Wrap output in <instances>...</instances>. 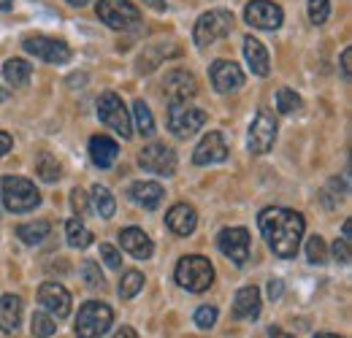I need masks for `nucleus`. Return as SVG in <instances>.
<instances>
[{
    "label": "nucleus",
    "instance_id": "nucleus-1",
    "mask_svg": "<svg viewBox=\"0 0 352 338\" xmlns=\"http://www.w3.org/2000/svg\"><path fill=\"white\" fill-rule=\"evenodd\" d=\"M258 225H261V233H263L268 249L276 257L293 260L298 254L304 230H307V222L298 212H293V209H265L258 216Z\"/></svg>",
    "mask_w": 352,
    "mask_h": 338
},
{
    "label": "nucleus",
    "instance_id": "nucleus-2",
    "mask_svg": "<svg viewBox=\"0 0 352 338\" xmlns=\"http://www.w3.org/2000/svg\"><path fill=\"white\" fill-rule=\"evenodd\" d=\"M0 198L3 206L14 214H28L41 203V192L36 190V184L22 176H6L0 181Z\"/></svg>",
    "mask_w": 352,
    "mask_h": 338
},
{
    "label": "nucleus",
    "instance_id": "nucleus-3",
    "mask_svg": "<svg viewBox=\"0 0 352 338\" xmlns=\"http://www.w3.org/2000/svg\"><path fill=\"white\" fill-rule=\"evenodd\" d=\"M176 282L179 287H184L187 293H206L214 282V268L206 257L201 254H187L176 262V271H174Z\"/></svg>",
    "mask_w": 352,
    "mask_h": 338
},
{
    "label": "nucleus",
    "instance_id": "nucleus-4",
    "mask_svg": "<svg viewBox=\"0 0 352 338\" xmlns=\"http://www.w3.org/2000/svg\"><path fill=\"white\" fill-rule=\"evenodd\" d=\"M98 120L106 127H111L122 141H128L133 135L131 111L125 109V103H122V98L117 92H103L98 98Z\"/></svg>",
    "mask_w": 352,
    "mask_h": 338
},
{
    "label": "nucleus",
    "instance_id": "nucleus-5",
    "mask_svg": "<svg viewBox=\"0 0 352 338\" xmlns=\"http://www.w3.org/2000/svg\"><path fill=\"white\" fill-rule=\"evenodd\" d=\"M111 322H114V311L100 300H89L76 314V336L100 338L111 328Z\"/></svg>",
    "mask_w": 352,
    "mask_h": 338
},
{
    "label": "nucleus",
    "instance_id": "nucleus-6",
    "mask_svg": "<svg viewBox=\"0 0 352 338\" xmlns=\"http://www.w3.org/2000/svg\"><path fill=\"white\" fill-rule=\"evenodd\" d=\"M230 30H233V14L225 11V8H214V11H206V14L195 22L192 38H195L198 46H212L214 41L225 38Z\"/></svg>",
    "mask_w": 352,
    "mask_h": 338
},
{
    "label": "nucleus",
    "instance_id": "nucleus-7",
    "mask_svg": "<svg viewBox=\"0 0 352 338\" xmlns=\"http://www.w3.org/2000/svg\"><path fill=\"white\" fill-rule=\"evenodd\" d=\"M98 19L111 30H131L135 22H141V11L131 0H98Z\"/></svg>",
    "mask_w": 352,
    "mask_h": 338
},
{
    "label": "nucleus",
    "instance_id": "nucleus-8",
    "mask_svg": "<svg viewBox=\"0 0 352 338\" xmlns=\"http://www.w3.org/2000/svg\"><path fill=\"white\" fill-rule=\"evenodd\" d=\"M206 125V111L187 106V100H176L168 109V130L179 138H190L195 135L201 127Z\"/></svg>",
    "mask_w": 352,
    "mask_h": 338
},
{
    "label": "nucleus",
    "instance_id": "nucleus-9",
    "mask_svg": "<svg viewBox=\"0 0 352 338\" xmlns=\"http://www.w3.org/2000/svg\"><path fill=\"white\" fill-rule=\"evenodd\" d=\"M274 141H276V120H274L265 109H261V111L255 114L252 125H250L247 146H250L252 155H265V152H271Z\"/></svg>",
    "mask_w": 352,
    "mask_h": 338
},
{
    "label": "nucleus",
    "instance_id": "nucleus-10",
    "mask_svg": "<svg viewBox=\"0 0 352 338\" xmlns=\"http://www.w3.org/2000/svg\"><path fill=\"white\" fill-rule=\"evenodd\" d=\"M138 166L157 176H174L176 173V152L166 144H149L138 155Z\"/></svg>",
    "mask_w": 352,
    "mask_h": 338
},
{
    "label": "nucleus",
    "instance_id": "nucleus-11",
    "mask_svg": "<svg viewBox=\"0 0 352 338\" xmlns=\"http://www.w3.org/2000/svg\"><path fill=\"white\" fill-rule=\"evenodd\" d=\"M25 52H30L33 57H38V60H46V63H57V65H63V63H68L71 60V49H68V43L60 41V38H49V36H28L25 41Z\"/></svg>",
    "mask_w": 352,
    "mask_h": 338
},
{
    "label": "nucleus",
    "instance_id": "nucleus-12",
    "mask_svg": "<svg viewBox=\"0 0 352 338\" xmlns=\"http://www.w3.org/2000/svg\"><path fill=\"white\" fill-rule=\"evenodd\" d=\"M217 247L228 260H233V265L241 268L250 260V233L244 227H225L217 236Z\"/></svg>",
    "mask_w": 352,
    "mask_h": 338
},
{
    "label": "nucleus",
    "instance_id": "nucleus-13",
    "mask_svg": "<svg viewBox=\"0 0 352 338\" xmlns=\"http://www.w3.org/2000/svg\"><path fill=\"white\" fill-rule=\"evenodd\" d=\"M244 19L250 27H258V30H276L282 22H285V11L271 3V0H252L247 8H244Z\"/></svg>",
    "mask_w": 352,
    "mask_h": 338
},
{
    "label": "nucleus",
    "instance_id": "nucleus-14",
    "mask_svg": "<svg viewBox=\"0 0 352 338\" xmlns=\"http://www.w3.org/2000/svg\"><path fill=\"white\" fill-rule=\"evenodd\" d=\"M38 303L54 319H65L71 314V293L60 282H44L38 290Z\"/></svg>",
    "mask_w": 352,
    "mask_h": 338
},
{
    "label": "nucleus",
    "instance_id": "nucleus-15",
    "mask_svg": "<svg viewBox=\"0 0 352 338\" xmlns=\"http://www.w3.org/2000/svg\"><path fill=\"white\" fill-rule=\"evenodd\" d=\"M228 157V146H225V138L222 133L212 130L201 138V144L195 146L192 152V163L195 166H214V163H222Z\"/></svg>",
    "mask_w": 352,
    "mask_h": 338
},
{
    "label": "nucleus",
    "instance_id": "nucleus-16",
    "mask_svg": "<svg viewBox=\"0 0 352 338\" xmlns=\"http://www.w3.org/2000/svg\"><path fill=\"white\" fill-rule=\"evenodd\" d=\"M212 84L217 92H236L244 87V71L233 60H217L212 63Z\"/></svg>",
    "mask_w": 352,
    "mask_h": 338
},
{
    "label": "nucleus",
    "instance_id": "nucleus-17",
    "mask_svg": "<svg viewBox=\"0 0 352 338\" xmlns=\"http://www.w3.org/2000/svg\"><path fill=\"white\" fill-rule=\"evenodd\" d=\"M163 87H166V95H168L171 103H176V100H187V98H192V95L198 92L195 76H192L190 71H182V68H176V71H171V74H166Z\"/></svg>",
    "mask_w": 352,
    "mask_h": 338
},
{
    "label": "nucleus",
    "instance_id": "nucleus-18",
    "mask_svg": "<svg viewBox=\"0 0 352 338\" xmlns=\"http://www.w3.org/2000/svg\"><path fill=\"white\" fill-rule=\"evenodd\" d=\"M117 155H120V146L114 138H109V135H92L89 138V160L98 168H111L117 163Z\"/></svg>",
    "mask_w": 352,
    "mask_h": 338
},
{
    "label": "nucleus",
    "instance_id": "nucleus-19",
    "mask_svg": "<svg viewBox=\"0 0 352 338\" xmlns=\"http://www.w3.org/2000/svg\"><path fill=\"white\" fill-rule=\"evenodd\" d=\"M163 195L166 192H163V187L157 181H133L131 190H128V198H131L135 206L146 209V212L157 209L160 201H163Z\"/></svg>",
    "mask_w": 352,
    "mask_h": 338
},
{
    "label": "nucleus",
    "instance_id": "nucleus-20",
    "mask_svg": "<svg viewBox=\"0 0 352 338\" xmlns=\"http://www.w3.org/2000/svg\"><path fill=\"white\" fill-rule=\"evenodd\" d=\"M120 244H122V249L128 254H133L135 260H149L152 252H155L152 238H149L144 230H138V227H125V230L120 233Z\"/></svg>",
    "mask_w": 352,
    "mask_h": 338
},
{
    "label": "nucleus",
    "instance_id": "nucleus-21",
    "mask_svg": "<svg viewBox=\"0 0 352 338\" xmlns=\"http://www.w3.org/2000/svg\"><path fill=\"white\" fill-rule=\"evenodd\" d=\"M166 225L176 236H190L198 227V214L190 203H176V206H171V212L166 214Z\"/></svg>",
    "mask_w": 352,
    "mask_h": 338
},
{
    "label": "nucleus",
    "instance_id": "nucleus-22",
    "mask_svg": "<svg viewBox=\"0 0 352 338\" xmlns=\"http://www.w3.org/2000/svg\"><path fill=\"white\" fill-rule=\"evenodd\" d=\"M261 314V290L258 287H241L233 297V317L236 319H255Z\"/></svg>",
    "mask_w": 352,
    "mask_h": 338
},
{
    "label": "nucleus",
    "instance_id": "nucleus-23",
    "mask_svg": "<svg viewBox=\"0 0 352 338\" xmlns=\"http://www.w3.org/2000/svg\"><path fill=\"white\" fill-rule=\"evenodd\" d=\"M244 57H247V65H250V71H252L255 76H268L271 60H268L265 46L258 41V38H252V36L244 38Z\"/></svg>",
    "mask_w": 352,
    "mask_h": 338
},
{
    "label": "nucleus",
    "instance_id": "nucleus-24",
    "mask_svg": "<svg viewBox=\"0 0 352 338\" xmlns=\"http://www.w3.org/2000/svg\"><path fill=\"white\" fill-rule=\"evenodd\" d=\"M22 322V300L16 295L0 297V330L14 333Z\"/></svg>",
    "mask_w": 352,
    "mask_h": 338
},
{
    "label": "nucleus",
    "instance_id": "nucleus-25",
    "mask_svg": "<svg viewBox=\"0 0 352 338\" xmlns=\"http://www.w3.org/2000/svg\"><path fill=\"white\" fill-rule=\"evenodd\" d=\"M3 76H6V82L11 87H25L30 82V76H33V65H30L28 60L11 57V60H6V65H3Z\"/></svg>",
    "mask_w": 352,
    "mask_h": 338
},
{
    "label": "nucleus",
    "instance_id": "nucleus-26",
    "mask_svg": "<svg viewBox=\"0 0 352 338\" xmlns=\"http://www.w3.org/2000/svg\"><path fill=\"white\" fill-rule=\"evenodd\" d=\"M65 238H68V244H71L74 249H87L95 236H92V230H89L87 225L82 222V216H79V219H68V225H65Z\"/></svg>",
    "mask_w": 352,
    "mask_h": 338
},
{
    "label": "nucleus",
    "instance_id": "nucleus-27",
    "mask_svg": "<svg viewBox=\"0 0 352 338\" xmlns=\"http://www.w3.org/2000/svg\"><path fill=\"white\" fill-rule=\"evenodd\" d=\"M92 209L98 212L100 219H109V216H114L117 212V203H114V195L109 192V187H103V184H95L92 187Z\"/></svg>",
    "mask_w": 352,
    "mask_h": 338
},
{
    "label": "nucleus",
    "instance_id": "nucleus-28",
    "mask_svg": "<svg viewBox=\"0 0 352 338\" xmlns=\"http://www.w3.org/2000/svg\"><path fill=\"white\" fill-rule=\"evenodd\" d=\"M49 230H52V225H49L46 219H38V222L19 225V227H16V236H19L28 247H36V244H41L46 236H49Z\"/></svg>",
    "mask_w": 352,
    "mask_h": 338
},
{
    "label": "nucleus",
    "instance_id": "nucleus-29",
    "mask_svg": "<svg viewBox=\"0 0 352 338\" xmlns=\"http://www.w3.org/2000/svg\"><path fill=\"white\" fill-rule=\"evenodd\" d=\"M133 120H135V130L141 133V135H152L155 133V117H152V111H149V106L144 103V100H135L133 103Z\"/></svg>",
    "mask_w": 352,
    "mask_h": 338
},
{
    "label": "nucleus",
    "instance_id": "nucleus-30",
    "mask_svg": "<svg viewBox=\"0 0 352 338\" xmlns=\"http://www.w3.org/2000/svg\"><path fill=\"white\" fill-rule=\"evenodd\" d=\"M54 330H57V319L52 314H46V311H36L33 314V319H30V333H33V338H49L54 336Z\"/></svg>",
    "mask_w": 352,
    "mask_h": 338
},
{
    "label": "nucleus",
    "instance_id": "nucleus-31",
    "mask_svg": "<svg viewBox=\"0 0 352 338\" xmlns=\"http://www.w3.org/2000/svg\"><path fill=\"white\" fill-rule=\"evenodd\" d=\"M301 106H304L301 95H296L290 87H279V92H276V109H279V114H296V111H301Z\"/></svg>",
    "mask_w": 352,
    "mask_h": 338
},
{
    "label": "nucleus",
    "instance_id": "nucleus-32",
    "mask_svg": "<svg viewBox=\"0 0 352 338\" xmlns=\"http://www.w3.org/2000/svg\"><path fill=\"white\" fill-rule=\"evenodd\" d=\"M60 170H63L60 168V163H57L49 152H41V155L36 157V173H38L44 181H49V184H52V181H57V179L63 176Z\"/></svg>",
    "mask_w": 352,
    "mask_h": 338
},
{
    "label": "nucleus",
    "instance_id": "nucleus-33",
    "mask_svg": "<svg viewBox=\"0 0 352 338\" xmlns=\"http://www.w3.org/2000/svg\"><path fill=\"white\" fill-rule=\"evenodd\" d=\"M141 287H144V273L141 271H128V273H122V282H120V297L131 300L141 293Z\"/></svg>",
    "mask_w": 352,
    "mask_h": 338
},
{
    "label": "nucleus",
    "instance_id": "nucleus-34",
    "mask_svg": "<svg viewBox=\"0 0 352 338\" xmlns=\"http://www.w3.org/2000/svg\"><path fill=\"white\" fill-rule=\"evenodd\" d=\"M307 11H309L311 25H325L328 16H331V3H328V0H309Z\"/></svg>",
    "mask_w": 352,
    "mask_h": 338
},
{
    "label": "nucleus",
    "instance_id": "nucleus-35",
    "mask_svg": "<svg viewBox=\"0 0 352 338\" xmlns=\"http://www.w3.org/2000/svg\"><path fill=\"white\" fill-rule=\"evenodd\" d=\"M307 257H309V262H314V265H322V262L328 260V247H325V241H322L320 236H311V238H309Z\"/></svg>",
    "mask_w": 352,
    "mask_h": 338
},
{
    "label": "nucleus",
    "instance_id": "nucleus-36",
    "mask_svg": "<svg viewBox=\"0 0 352 338\" xmlns=\"http://www.w3.org/2000/svg\"><path fill=\"white\" fill-rule=\"evenodd\" d=\"M82 276H85L87 287H103V273H100V265L95 260H85L82 262Z\"/></svg>",
    "mask_w": 352,
    "mask_h": 338
},
{
    "label": "nucleus",
    "instance_id": "nucleus-37",
    "mask_svg": "<svg viewBox=\"0 0 352 338\" xmlns=\"http://www.w3.org/2000/svg\"><path fill=\"white\" fill-rule=\"evenodd\" d=\"M214 322H217V308H214V306H201V308L195 311V325H198L201 330L214 328Z\"/></svg>",
    "mask_w": 352,
    "mask_h": 338
},
{
    "label": "nucleus",
    "instance_id": "nucleus-38",
    "mask_svg": "<svg viewBox=\"0 0 352 338\" xmlns=\"http://www.w3.org/2000/svg\"><path fill=\"white\" fill-rule=\"evenodd\" d=\"M71 209L76 212V216H85L87 214V209H89V201H87V195L76 187L74 192H71Z\"/></svg>",
    "mask_w": 352,
    "mask_h": 338
},
{
    "label": "nucleus",
    "instance_id": "nucleus-39",
    "mask_svg": "<svg viewBox=\"0 0 352 338\" xmlns=\"http://www.w3.org/2000/svg\"><path fill=\"white\" fill-rule=\"evenodd\" d=\"M100 257L109 268H120V262H122V254L117 252L111 244H100Z\"/></svg>",
    "mask_w": 352,
    "mask_h": 338
},
{
    "label": "nucleus",
    "instance_id": "nucleus-40",
    "mask_svg": "<svg viewBox=\"0 0 352 338\" xmlns=\"http://www.w3.org/2000/svg\"><path fill=\"white\" fill-rule=\"evenodd\" d=\"M333 257H336V262H342V265H347L352 260V252H350V241H344V238H339L336 244H333Z\"/></svg>",
    "mask_w": 352,
    "mask_h": 338
},
{
    "label": "nucleus",
    "instance_id": "nucleus-41",
    "mask_svg": "<svg viewBox=\"0 0 352 338\" xmlns=\"http://www.w3.org/2000/svg\"><path fill=\"white\" fill-rule=\"evenodd\" d=\"M342 74H344V79L350 82V76H352V49H344V52H342Z\"/></svg>",
    "mask_w": 352,
    "mask_h": 338
},
{
    "label": "nucleus",
    "instance_id": "nucleus-42",
    "mask_svg": "<svg viewBox=\"0 0 352 338\" xmlns=\"http://www.w3.org/2000/svg\"><path fill=\"white\" fill-rule=\"evenodd\" d=\"M282 293H285L282 279H271V282H268V297H271V300H276V297H282Z\"/></svg>",
    "mask_w": 352,
    "mask_h": 338
},
{
    "label": "nucleus",
    "instance_id": "nucleus-43",
    "mask_svg": "<svg viewBox=\"0 0 352 338\" xmlns=\"http://www.w3.org/2000/svg\"><path fill=\"white\" fill-rule=\"evenodd\" d=\"M11 146H14V141H11V135L0 130V157H3V155H8V152H11Z\"/></svg>",
    "mask_w": 352,
    "mask_h": 338
},
{
    "label": "nucleus",
    "instance_id": "nucleus-44",
    "mask_svg": "<svg viewBox=\"0 0 352 338\" xmlns=\"http://www.w3.org/2000/svg\"><path fill=\"white\" fill-rule=\"evenodd\" d=\"M114 338H138V336H135V330H133V328H122V330H117V333H114Z\"/></svg>",
    "mask_w": 352,
    "mask_h": 338
},
{
    "label": "nucleus",
    "instance_id": "nucleus-45",
    "mask_svg": "<svg viewBox=\"0 0 352 338\" xmlns=\"http://www.w3.org/2000/svg\"><path fill=\"white\" fill-rule=\"evenodd\" d=\"M268 338H293V336L285 333V330H279V328H271V330H268Z\"/></svg>",
    "mask_w": 352,
    "mask_h": 338
},
{
    "label": "nucleus",
    "instance_id": "nucleus-46",
    "mask_svg": "<svg viewBox=\"0 0 352 338\" xmlns=\"http://www.w3.org/2000/svg\"><path fill=\"white\" fill-rule=\"evenodd\" d=\"M144 3H149V5H152V8H155V11H163V8H166V3H168V0H144Z\"/></svg>",
    "mask_w": 352,
    "mask_h": 338
},
{
    "label": "nucleus",
    "instance_id": "nucleus-47",
    "mask_svg": "<svg viewBox=\"0 0 352 338\" xmlns=\"http://www.w3.org/2000/svg\"><path fill=\"white\" fill-rule=\"evenodd\" d=\"M350 230H352V222L347 219V222H344V230H342V238H344V241H350Z\"/></svg>",
    "mask_w": 352,
    "mask_h": 338
},
{
    "label": "nucleus",
    "instance_id": "nucleus-48",
    "mask_svg": "<svg viewBox=\"0 0 352 338\" xmlns=\"http://www.w3.org/2000/svg\"><path fill=\"white\" fill-rule=\"evenodd\" d=\"M68 3H71V5H79V8H82V5H87L89 0H68Z\"/></svg>",
    "mask_w": 352,
    "mask_h": 338
},
{
    "label": "nucleus",
    "instance_id": "nucleus-49",
    "mask_svg": "<svg viewBox=\"0 0 352 338\" xmlns=\"http://www.w3.org/2000/svg\"><path fill=\"white\" fill-rule=\"evenodd\" d=\"M314 338H342V336H333V333H317Z\"/></svg>",
    "mask_w": 352,
    "mask_h": 338
},
{
    "label": "nucleus",
    "instance_id": "nucleus-50",
    "mask_svg": "<svg viewBox=\"0 0 352 338\" xmlns=\"http://www.w3.org/2000/svg\"><path fill=\"white\" fill-rule=\"evenodd\" d=\"M6 98H8V89H3V87H0V103H3Z\"/></svg>",
    "mask_w": 352,
    "mask_h": 338
}]
</instances>
